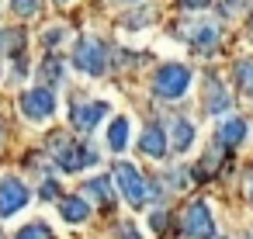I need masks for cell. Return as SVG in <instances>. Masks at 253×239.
Masks as SVG:
<instances>
[{
	"label": "cell",
	"mask_w": 253,
	"mask_h": 239,
	"mask_svg": "<svg viewBox=\"0 0 253 239\" xmlns=\"http://www.w3.org/2000/svg\"><path fill=\"white\" fill-rule=\"evenodd\" d=\"M187 87H191V70H187L184 63H167V66H160L156 77H153V90H156V97H167V101L184 97Z\"/></svg>",
	"instance_id": "cell-1"
},
{
	"label": "cell",
	"mask_w": 253,
	"mask_h": 239,
	"mask_svg": "<svg viewBox=\"0 0 253 239\" xmlns=\"http://www.w3.org/2000/svg\"><path fill=\"white\" fill-rule=\"evenodd\" d=\"M73 66L80 73H90V77H101L111 59H108V45L101 39H80L77 42V52H73Z\"/></svg>",
	"instance_id": "cell-2"
},
{
	"label": "cell",
	"mask_w": 253,
	"mask_h": 239,
	"mask_svg": "<svg viewBox=\"0 0 253 239\" xmlns=\"http://www.w3.org/2000/svg\"><path fill=\"white\" fill-rule=\"evenodd\" d=\"M115 180H118V191L125 194V201L132 204V208H139V204H146L149 201V180L139 173V166H132V163H115Z\"/></svg>",
	"instance_id": "cell-3"
},
{
	"label": "cell",
	"mask_w": 253,
	"mask_h": 239,
	"mask_svg": "<svg viewBox=\"0 0 253 239\" xmlns=\"http://www.w3.org/2000/svg\"><path fill=\"white\" fill-rule=\"evenodd\" d=\"M56 163H59V170L77 173V170L94 166V163H97V153H94L84 139H66V142L56 146Z\"/></svg>",
	"instance_id": "cell-4"
},
{
	"label": "cell",
	"mask_w": 253,
	"mask_h": 239,
	"mask_svg": "<svg viewBox=\"0 0 253 239\" xmlns=\"http://www.w3.org/2000/svg\"><path fill=\"white\" fill-rule=\"evenodd\" d=\"M180 229L187 239H215V218H211L208 204L205 201L187 204V211L180 215Z\"/></svg>",
	"instance_id": "cell-5"
},
{
	"label": "cell",
	"mask_w": 253,
	"mask_h": 239,
	"mask_svg": "<svg viewBox=\"0 0 253 239\" xmlns=\"http://www.w3.org/2000/svg\"><path fill=\"white\" fill-rule=\"evenodd\" d=\"M21 115L28 121H49L56 115V94L49 87H35L21 94Z\"/></svg>",
	"instance_id": "cell-6"
},
{
	"label": "cell",
	"mask_w": 253,
	"mask_h": 239,
	"mask_svg": "<svg viewBox=\"0 0 253 239\" xmlns=\"http://www.w3.org/2000/svg\"><path fill=\"white\" fill-rule=\"evenodd\" d=\"M28 201H32V194H28L21 177H0V218H11Z\"/></svg>",
	"instance_id": "cell-7"
},
{
	"label": "cell",
	"mask_w": 253,
	"mask_h": 239,
	"mask_svg": "<svg viewBox=\"0 0 253 239\" xmlns=\"http://www.w3.org/2000/svg\"><path fill=\"white\" fill-rule=\"evenodd\" d=\"M108 111H111V108H108V101H84V104H77V101H73L70 125H73L77 132H90V128H94Z\"/></svg>",
	"instance_id": "cell-8"
},
{
	"label": "cell",
	"mask_w": 253,
	"mask_h": 239,
	"mask_svg": "<svg viewBox=\"0 0 253 239\" xmlns=\"http://www.w3.org/2000/svg\"><path fill=\"white\" fill-rule=\"evenodd\" d=\"M139 149L153 159H163L167 156V132L160 125H146L142 128V139H139Z\"/></svg>",
	"instance_id": "cell-9"
},
{
	"label": "cell",
	"mask_w": 253,
	"mask_h": 239,
	"mask_svg": "<svg viewBox=\"0 0 253 239\" xmlns=\"http://www.w3.org/2000/svg\"><path fill=\"white\" fill-rule=\"evenodd\" d=\"M59 215H63V222H70V225H80V222H87V215H90V204H87L80 194H73V198H66V201L59 204Z\"/></svg>",
	"instance_id": "cell-10"
},
{
	"label": "cell",
	"mask_w": 253,
	"mask_h": 239,
	"mask_svg": "<svg viewBox=\"0 0 253 239\" xmlns=\"http://www.w3.org/2000/svg\"><path fill=\"white\" fill-rule=\"evenodd\" d=\"M218 139H222V146H239V142L246 139V121H243V118H229V121H222Z\"/></svg>",
	"instance_id": "cell-11"
},
{
	"label": "cell",
	"mask_w": 253,
	"mask_h": 239,
	"mask_svg": "<svg viewBox=\"0 0 253 239\" xmlns=\"http://www.w3.org/2000/svg\"><path fill=\"white\" fill-rule=\"evenodd\" d=\"M205 104H208V111H211V115H222V111H229V94L222 90V83H218V80H211V83H208Z\"/></svg>",
	"instance_id": "cell-12"
},
{
	"label": "cell",
	"mask_w": 253,
	"mask_h": 239,
	"mask_svg": "<svg viewBox=\"0 0 253 239\" xmlns=\"http://www.w3.org/2000/svg\"><path fill=\"white\" fill-rule=\"evenodd\" d=\"M191 146H194V125H191L187 118H177V121H173V149L187 153Z\"/></svg>",
	"instance_id": "cell-13"
},
{
	"label": "cell",
	"mask_w": 253,
	"mask_h": 239,
	"mask_svg": "<svg viewBox=\"0 0 253 239\" xmlns=\"http://www.w3.org/2000/svg\"><path fill=\"white\" fill-rule=\"evenodd\" d=\"M125 146H128V121H125V118H115L111 128H108V149L122 153Z\"/></svg>",
	"instance_id": "cell-14"
},
{
	"label": "cell",
	"mask_w": 253,
	"mask_h": 239,
	"mask_svg": "<svg viewBox=\"0 0 253 239\" xmlns=\"http://www.w3.org/2000/svg\"><path fill=\"white\" fill-rule=\"evenodd\" d=\"M191 42L198 49H211L218 42V28L215 25H191Z\"/></svg>",
	"instance_id": "cell-15"
},
{
	"label": "cell",
	"mask_w": 253,
	"mask_h": 239,
	"mask_svg": "<svg viewBox=\"0 0 253 239\" xmlns=\"http://www.w3.org/2000/svg\"><path fill=\"white\" fill-rule=\"evenodd\" d=\"M84 194H90V198H97V201H108V198H111V180H108V177H94V180L84 184Z\"/></svg>",
	"instance_id": "cell-16"
},
{
	"label": "cell",
	"mask_w": 253,
	"mask_h": 239,
	"mask_svg": "<svg viewBox=\"0 0 253 239\" xmlns=\"http://www.w3.org/2000/svg\"><path fill=\"white\" fill-rule=\"evenodd\" d=\"M14 239H52V232H49V225H42V222H32V225L18 229V236H14Z\"/></svg>",
	"instance_id": "cell-17"
},
{
	"label": "cell",
	"mask_w": 253,
	"mask_h": 239,
	"mask_svg": "<svg viewBox=\"0 0 253 239\" xmlns=\"http://www.w3.org/2000/svg\"><path fill=\"white\" fill-rule=\"evenodd\" d=\"M39 7H42V0H11V11H14L18 18H32Z\"/></svg>",
	"instance_id": "cell-18"
},
{
	"label": "cell",
	"mask_w": 253,
	"mask_h": 239,
	"mask_svg": "<svg viewBox=\"0 0 253 239\" xmlns=\"http://www.w3.org/2000/svg\"><path fill=\"white\" fill-rule=\"evenodd\" d=\"M236 77H239V83H243V87H250V90H253V63H239V66H236Z\"/></svg>",
	"instance_id": "cell-19"
},
{
	"label": "cell",
	"mask_w": 253,
	"mask_h": 239,
	"mask_svg": "<svg viewBox=\"0 0 253 239\" xmlns=\"http://www.w3.org/2000/svg\"><path fill=\"white\" fill-rule=\"evenodd\" d=\"M149 225H153L156 232H163V229H167V211H163V208H160V211H153V218H149Z\"/></svg>",
	"instance_id": "cell-20"
},
{
	"label": "cell",
	"mask_w": 253,
	"mask_h": 239,
	"mask_svg": "<svg viewBox=\"0 0 253 239\" xmlns=\"http://www.w3.org/2000/svg\"><path fill=\"white\" fill-rule=\"evenodd\" d=\"M180 4H184L187 11H201V7H208V0H180Z\"/></svg>",
	"instance_id": "cell-21"
},
{
	"label": "cell",
	"mask_w": 253,
	"mask_h": 239,
	"mask_svg": "<svg viewBox=\"0 0 253 239\" xmlns=\"http://www.w3.org/2000/svg\"><path fill=\"white\" fill-rule=\"evenodd\" d=\"M42 194H45V198H56V184L45 180V184H42Z\"/></svg>",
	"instance_id": "cell-22"
},
{
	"label": "cell",
	"mask_w": 253,
	"mask_h": 239,
	"mask_svg": "<svg viewBox=\"0 0 253 239\" xmlns=\"http://www.w3.org/2000/svg\"><path fill=\"white\" fill-rule=\"evenodd\" d=\"M122 236H125V239H142V236H139L132 225H122Z\"/></svg>",
	"instance_id": "cell-23"
},
{
	"label": "cell",
	"mask_w": 253,
	"mask_h": 239,
	"mask_svg": "<svg viewBox=\"0 0 253 239\" xmlns=\"http://www.w3.org/2000/svg\"><path fill=\"white\" fill-rule=\"evenodd\" d=\"M250 201H253V184H250Z\"/></svg>",
	"instance_id": "cell-24"
},
{
	"label": "cell",
	"mask_w": 253,
	"mask_h": 239,
	"mask_svg": "<svg viewBox=\"0 0 253 239\" xmlns=\"http://www.w3.org/2000/svg\"><path fill=\"white\" fill-rule=\"evenodd\" d=\"M243 239H253V232H250V236H243Z\"/></svg>",
	"instance_id": "cell-25"
},
{
	"label": "cell",
	"mask_w": 253,
	"mask_h": 239,
	"mask_svg": "<svg viewBox=\"0 0 253 239\" xmlns=\"http://www.w3.org/2000/svg\"><path fill=\"white\" fill-rule=\"evenodd\" d=\"M250 28H253V14H250Z\"/></svg>",
	"instance_id": "cell-26"
}]
</instances>
